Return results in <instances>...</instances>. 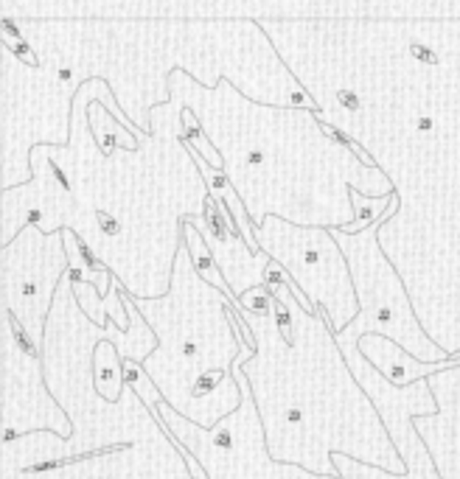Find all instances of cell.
<instances>
[{"label":"cell","instance_id":"obj_1","mask_svg":"<svg viewBox=\"0 0 460 479\" xmlns=\"http://www.w3.org/2000/svg\"><path fill=\"white\" fill-rule=\"evenodd\" d=\"M396 208H399V199L390 196V208L382 214V219L373 222L368 230L354 233V236L343 233L340 227H328L337 247L343 250L346 261L354 263L351 275L357 284V300L362 306L359 314L340 333H334L348 367H357L362 362V356L357 354L362 336H370V333L384 336L390 342H396L399 348H404L407 354H413L418 342H424V331L413 314V306L404 295V286L376 244L382 225H387L393 219Z\"/></svg>","mask_w":460,"mask_h":479},{"label":"cell","instance_id":"obj_2","mask_svg":"<svg viewBox=\"0 0 460 479\" xmlns=\"http://www.w3.org/2000/svg\"><path fill=\"white\" fill-rule=\"evenodd\" d=\"M126 381V373L121 370L118 345L112 339H101L96 348V392L107 403H118L121 384Z\"/></svg>","mask_w":460,"mask_h":479},{"label":"cell","instance_id":"obj_3","mask_svg":"<svg viewBox=\"0 0 460 479\" xmlns=\"http://www.w3.org/2000/svg\"><path fill=\"white\" fill-rule=\"evenodd\" d=\"M185 241H188V252H191V263H194V269L200 272V275L208 281V284H214V286H219L222 292H228V286H225V281H222V275H219V269H216V258L208 252V247L196 238V233L194 230H188L185 227ZM230 295V292H228Z\"/></svg>","mask_w":460,"mask_h":479}]
</instances>
